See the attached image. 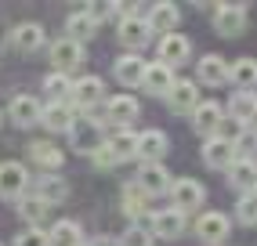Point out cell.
<instances>
[{
	"label": "cell",
	"mask_w": 257,
	"mask_h": 246,
	"mask_svg": "<svg viewBox=\"0 0 257 246\" xmlns=\"http://www.w3.org/2000/svg\"><path fill=\"white\" fill-rule=\"evenodd\" d=\"M69 142L76 152L83 156H94L101 145H105V134H101V123L98 119H76L73 127H69Z\"/></svg>",
	"instance_id": "1"
},
{
	"label": "cell",
	"mask_w": 257,
	"mask_h": 246,
	"mask_svg": "<svg viewBox=\"0 0 257 246\" xmlns=\"http://www.w3.org/2000/svg\"><path fill=\"white\" fill-rule=\"evenodd\" d=\"M29 188V170L19 160H4L0 163V196L4 199H19Z\"/></svg>",
	"instance_id": "2"
},
{
	"label": "cell",
	"mask_w": 257,
	"mask_h": 246,
	"mask_svg": "<svg viewBox=\"0 0 257 246\" xmlns=\"http://www.w3.org/2000/svg\"><path fill=\"white\" fill-rule=\"evenodd\" d=\"M221 123H225V109H221L217 101H210V98L192 109V131L203 134V138H214L221 131Z\"/></svg>",
	"instance_id": "3"
},
{
	"label": "cell",
	"mask_w": 257,
	"mask_h": 246,
	"mask_svg": "<svg viewBox=\"0 0 257 246\" xmlns=\"http://www.w3.org/2000/svg\"><path fill=\"white\" fill-rule=\"evenodd\" d=\"M170 199H174V210L188 214V210H199V206H203L207 192H203V185L192 181V178H178L174 185H170Z\"/></svg>",
	"instance_id": "4"
},
{
	"label": "cell",
	"mask_w": 257,
	"mask_h": 246,
	"mask_svg": "<svg viewBox=\"0 0 257 246\" xmlns=\"http://www.w3.org/2000/svg\"><path fill=\"white\" fill-rule=\"evenodd\" d=\"M235 160H239V156H235L232 138H221V134H214V138H207V142H203V163H207V167L228 170Z\"/></svg>",
	"instance_id": "5"
},
{
	"label": "cell",
	"mask_w": 257,
	"mask_h": 246,
	"mask_svg": "<svg viewBox=\"0 0 257 246\" xmlns=\"http://www.w3.org/2000/svg\"><path fill=\"white\" fill-rule=\"evenodd\" d=\"M214 29L221 37H239L246 29V8L243 4H217L214 8Z\"/></svg>",
	"instance_id": "6"
},
{
	"label": "cell",
	"mask_w": 257,
	"mask_h": 246,
	"mask_svg": "<svg viewBox=\"0 0 257 246\" xmlns=\"http://www.w3.org/2000/svg\"><path fill=\"white\" fill-rule=\"evenodd\" d=\"M83 62V44H76V40H69V37H62V40H55L51 44V65H55V73H73V69Z\"/></svg>",
	"instance_id": "7"
},
{
	"label": "cell",
	"mask_w": 257,
	"mask_h": 246,
	"mask_svg": "<svg viewBox=\"0 0 257 246\" xmlns=\"http://www.w3.org/2000/svg\"><path fill=\"white\" fill-rule=\"evenodd\" d=\"M101 98H105V83H101L98 76H80L73 83V91H69V101L80 105V109H94Z\"/></svg>",
	"instance_id": "8"
},
{
	"label": "cell",
	"mask_w": 257,
	"mask_h": 246,
	"mask_svg": "<svg viewBox=\"0 0 257 246\" xmlns=\"http://www.w3.org/2000/svg\"><path fill=\"white\" fill-rule=\"evenodd\" d=\"M145 69H149V62H145L142 55H119V58L112 62V73H116V80L123 83V87H142Z\"/></svg>",
	"instance_id": "9"
},
{
	"label": "cell",
	"mask_w": 257,
	"mask_h": 246,
	"mask_svg": "<svg viewBox=\"0 0 257 246\" xmlns=\"http://www.w3.org/2000/svg\"><path fill=\"white\" fill-rule=\"evenodd\" d=\"M149 224H152V235H160V239H178V235L185 232V214H181V210H174V206H167V210H156Z\"/></svg>",
	"instance_id": "10"
},
{
	"label": "cell",
	"mask_w": 257,
	"mask_h": 246,
	"mask_svg": "<svg viewBox=\"0 0 257 246\" xmlns=\"http://www.w3.org/2000/svg\"><path fill=\"white\" fill-rule=\"evenodd\" d=\"M138 185L145 196H160V192H170V170L163 163H142V174H138Z\"/></svg>",
	"instance_id": "11"
},
{
	"label": "cell",
	"mask_w": 257,
	"mask_h": 246,
	"mask_svg": "<svg viewBox=\"0 0 257 246\" xmlns=\"http://www.w3.org/2000/svg\"><path fill=\"white\" fill-rule=\"evenodd\" d=\"M40 112H44V105L33 98V94H19V98H11V123L15 127H33V123H40Z\"/></svg>",
	"instance_id": "12"
},
{
	"label": "cell",
	"mask_w": 257,
	"mask_h": 246,
	"mask_svg": "<svg viewBox=\"0 0 257 246\" xmlns=\"http://www.w3.org/2000/svg\"><path fill=\"white\" fill-rule=\"evenodd\" d=\"M228 228H232V221L225 217V214H217V210H207L199 221H196V232H199V239L203 242H225V235H228Z\"/></svg>",
	"instance_id": "13"
},
{
	"label": "cell",
	"mask_w": 257,
	"mask_h": 246,
	"mask_svg": "<svg viewBox=\"0 0 257 246\" xmlns=\"http://www.w3.org/2000/svg\"><path fill=\"white\" fill-rule=\"evenodd\" d=\"M167 149H170V142H167L163 131H142L138 134V160L142 163H160L167 156Z\"/></svg>",
	"instance_id": "14"
},
{
	"label": "cell",
	"mask_w": 257,
	"mask_h": 246,
	"mask_svg": "<svg viewBox=\"0 0 257 246\" xmlns=\"http://www.w3.org/2000/svg\"><path fill=\"white\" fill-rule=\"evenodd\" d=\"M116 37L127 47H142L149 40V22L142 19V15H123V19L116 22Z\"/></svg>",
	"instance_id": "15"
},
{
	"label": "cell",
	"mask_w": 257,
	"mask_h": 246,
	"mask_svg": "<svg viewBox=\"0 0 257 246\" xmlns=\"http://www.w3.org/2000/svg\"><path fill=\"white\" fill-rule=\"evenodd\" d=\"M228 116L239 123V127H250L257 119V94L253 91H232L228 98Z\"/></svg>",
	"instance_id": "16"
},
{
	"label": "cell",
	"mask_w": 257,
	"mask_h": 246,
	"mask_svg": "<svg viewBox=\"0 0 257 246\" xmlns=\"http://www.w3.org/2000/svg\"><path fill=\"white\" fill-rule=\"evenodd\" d=\"M149 33H163V37H170V33H178V22H181V11L178 4H156L149 11Z\"/></svg>",
	"instance_id": "17"
},
{
	"label": "cell",
	"mask_w": 257,
	"mask_h": 246,
	"mask_svg": "<svg viewBox=\"0 0 257 246\" xmlns=\"http://www.w3.org/2000/svg\"><path fill=\"white\" fill-rule=\"evenodd\" d=\"M167 101H170V109H174V112H188V116H192V109L199 105V87L192 80H174Z\"/></svg>",
	"instance_id": "18"
},
{
	"label": "cell",
	"mask_w": 257,
	"mask_h": 246,
	"mask_svg": "<svg viewBox=\"0 0 257 246\" xmlns=\"http://www.w3.org/2000/svg\"><path fill=\"white\" fill-rule=\"evenodd\" d=\"M142 87L149 94H156V98H167L170 94V87H174V73H170V65H163V62H152L149 69H145V80H142Z\"/></svg>",
	"instance_id": "19"
},
{
	"label": "cell",
	"mask_w": 257,
	"mask_h": 246,
	"mask_svg": "<svg viewBox=\"0 0 257 246\" xmlns=\"http://www.w3.org/2000/svg\"><path fill=\"white\" fill-rule=\"evenodd\" d=\"M40 123L47 131H69L76 116H73V105L69 101H47L44 105V112H40Z\"/></svg>",
	"instance_id": "20"
},
{
	"label": "cell",
	"mask_w": 257,
	"mask_h": 246,
	"mask_svg": "<svg viewBox=\"0 0 257 246\" xmlns=\"http://www.w3.org/2000/svg\"><path fill=\"white\" fill-rule=\"evenodd\" d=\"M105 116L116 123V127H127L131 119H138V98L131 94H112L105 101Z\"/></svg>",
	"instance_id": "21"
},
{
	"label": "cell",
	"mask_w": 257,
	"mask_h": 246,
	"mask_svg": "<svg viewBox=\"0 0 257 246\" xmlns=\"http://www.w3.org/2000/svg\"><path fill=\"white\" fill-rule=\"evenodd\" d=\"M105 145H109V152H112V160H116V163L138 160V134L127 131V127H119V134H112Z\"/></svg>",
	"instance_id": "22"
},
{
	"label": "cell",
	"mask_w": 257,
	"mask_h": 246,
	"mask_svg": "<svg viewBox=\"0 0 257 246\" xmlns=\"http://www.w3.org/2000/svg\"><path fill=\"white\" fill-rule=\"evenodd\" d=\"M11 44L19 47L22 55H33L37 47H44V26H37V22H22V26H15Z\"/></svg>",
	"instance_id": "23"
},
{
	"label": "cell",
	"mask_w": 257,
	"mask_h": 246,
	"mask_svg": "<svg viewBox=\"0 0 257 246\" xmlns=\"http://www.w3.org/2000/svg\"><path fill=\"white\" fill-rule=\"evenodd\" d=\"M228 185L239 188V192H253V188H257V163L239 156V160L228 167Z\"/></svg>",
	"instance_id": "24"
},
{
	"label": "cell",
	"mask_w": 257,
	"mask_h": 246,
	"mask_svg": "<svg viewBox=\"0 0 257 246\" xmlns=\"http://www.w3.org/2000/svg\"><path fill=\"white\" fill-rule=\"evenodd\" d=\"M225 80H228V62L221 58V55H203L199 58V83L221 87Z\"/></svg>",
	"instance_id": "25"
},
{
	"label": "cell",
	"mask_w": 257,
	"mask_h": 246,
	"mask_svg": "<svg viewBox=\"0 0 257 246\" xmlns=\"http://www.w3.org/2000/svg\"><path fill=\"white\" fill-rule=\"evenodd\" d=\"M29 160L37 167H44V170H58L65 163V152L58 145H51V142H33L29 145Z\"/></svg>",
	"instance_id": "26"
},
{
	"label": "cell",
	"mask_w": 257,
	"mask_h": 246,
	"mask_svg": "<svg viewBox=\"0 0 257 246\" xmlns=\"http://www.w3.org/2000/svg\"><path fill=\"white\" fill-rule=\"evenodd\" d=\"M188 51H192V44H188L181 33H170V37L160 40V62H163V65H174V62L181 65V62L188 58Z\"/></svg>",
	"instance_id": "27"
},
{
	"label": "cell",
	"mask_w": 257,
	"mask_h": 246,
	"mask_svg": "<svg viewBox=\"0 0 257 246\" xmlns=\"http://www.w3.org/2000/svg\"><path fill=\"white\" fill-rule=\"evenodd\" d=\"M228 80L239 87V91H253L257 87V58H239L228 65Z\"/></svg>",
	"instance_id": "28"
},
{
	"label": "cell",
	"mask_w": 257,
	"mask_h": 246,
	"mask_svg": "<svg viewBox=\"0 0 257 246\" xmlns=\"http://www.w3.org/2000/svg\"><path fill=\"white\" fill-rule=\"evenodd\" d=\"M47 239H51V246H83V232L76 221H55Z\"/></svg>",
	"instance_id": "29"
},
{
	"label": "cell",
	"mask_w": 257,
	"mask_h": 246,
	"mask_svg": "<svg viewBox=\"0 0 257 246\" xmlns=\"http://www.w3.org/2000/svg\"><path fill=\"white\" fill-rule=\"evenodd\" d=\"M94 29H98V22L91 19L87 11H73V15H69V22H65V33H69V40H76V44L91 40V37H94Z\"/></svg>",
	"instance_id": "30"
},
{
	"label": "cell",
	"mask_w": 257,
	"mask_h": 246,
	"mask_svg": "<svg viewBox=\"0 0 257 246\" xmlns=\"http://www.w3.org/2000/svg\"><path fill=\"white\" fill-rule=\"evenodd\" d=\"M65 196H69V188H65V181H62V178H55V174H51V178H40L37 199H44V203L51 206V203H62Z\"/></svg>",
	"instance_id": "31"
},
{
	"label": "cell",
	"mask_w": 257,
	"mask_h": 246,
	"mask_svg": "<svg viewBox=\"0 0 257 246\" xmlns=\"http://www.w3.org/2000/svg\"><path fill=\"white\" fill-rule=\"evenodd\" d=\"M19 214H22V221H29L33 228H40V221H44V214H47V203L37 199V196H26V199L19 203Z\"/></svg>",
	"instance_id": "32"
},
{
	"label": "cell",
	"mask_w": 257,
	"mask_h": 246,
	"mask_svg": "<svg viewBox=\"0 0 257 246\" xmlns=\"http://www.w3.org/2000/svg\"><path fill=\"white\" fill-rule=\"evenodd\" d=\"M145 203H149V196L142 192V185H138V181L123 188V210H127L131 217H142V210H145Z\"/></svg>",
	"instance_id": "33"
},
{
	"label": "cell",
	"mask_w": 257,
	"mask_h": 246,
	"mask_svg": "<svg viewBox=\"0 0 257 246\" xmlns=\"http://www.w3.org/2000/svg\"><path fill=\"white\" fill-rule=\"evenodd\" d=\"M44 91L51 94V101H62V98H69L73 80H69V76H62V73H51V76L44 80Z\"/></svg>",
	"instance_id": "34"
},
{
	"label": "cell",
	"mask_w": 257,
	"mask_h": 246,
	"mask_svg": "<svg viewBox=\"0 0 257 246\" xmlns=\"http://www.w3.org/2000/svg\"><path fill=\"white\" fill-rule=\"evenodd\" d=\"M235 217L243 221V224H257V188H253V192H243V199H239Z\"/></svg>",
	"instance_id": "35"
},
{
	"label": "cell",
	"mask_w": 257,
	"mask_h": 246,
	"mask_svg": "<svg viewBox=\"0 0 257 246\" xmlns=\"http://www.w3.org/2000/svg\"><path fill=\"white\" fill-rule=\"evenodd\" d=\"M119 246H152V235L142 224H134V228H127V232L119 235Z\"/></svg>",
	"instance_id": "36"
},
{
	"label": "cell",
	"mask_w": 257,
	"mask_h": 246,
	"mask_svg": "<svg viewBox=\"0 0 257 246\" xmlns=\"http://www.w3.org/2000/svg\"><path fill=\"white\" fill-rule=\"evenodd\" d=\"M15 246H51V239H47L44 228H26V232L15 239Z\"/></svg>",
	"instance_id": "37"
},
{
	"label": "cell",
	"mask_w": 257,
	"mask_h": 246,
	"mask_svg": "<svg viewBox=\"0 0 257 246\" xmlns=\"http://www.w3.org/2000/svg\"><path fill=\"white\" fill-rule=\"evenodd\" d=\"M235 156L243 152V160H250V152H253V145H257V134L253 131H239V138H235Z\"/></svg>",
	"instance_id": "38"
},
{
	"label": "cell",
	"mask_w": 257,
	"mask_h": 246,
	"mask_svg": "<svg viewBox=\"0 0 257 246\" xmlns=\"http://www.w3.org/2000/svg\"><path fill=\"white\" fill-rule=\"evenodd\" d=\"M87 15L94 22H101V19H109V15H116V22H119V11L112 8V4H94V8H87Z\"/></svg>",
	"instance_id": "39"
},
{
	"label": "cell",
	"mask_w": 257,
	"mask_h": 246,
	"mask_svg": "<svg viewBox=\"0 0 257 246\" xmlns=\"http://www.w3.org/2000/svg\"><path fill=\"white\" fill-rule=\"evenodd\" d=\"M91 160H94V167H101V170H109V167H116V160H112V152H109V145H101L94 156H91Z\"/></svg>",
	"instance_id": "40"
},
{
	"label": "cell",
	"mask_w": 257,
	"mask_h": 246,
	"mask_svg": "<svg viewBox=\"0 0 257 246\" xmlns=\"http://www.w3.org/2000/svg\"><path fill=\"white\" fill-rule=\"evenodd\" d=\"M91 246H119V242H112V239H94Z\"/></svg>",
	"instance_id": "41"
},
{
	"label": "cell",
	"mask_w": 257,
	"mask_h": 246,
	"mask_svg": "<svg viewBox=\"0 0 257 246\" xmlns=\"http://www.w3.org/2000/svg\"><path fill=\"white\" fill-rule=\"evenodd\" d=\"M0 119H4V112H0Z\"/></svg>",
	"instance_id": "42"
}]
</instances>
